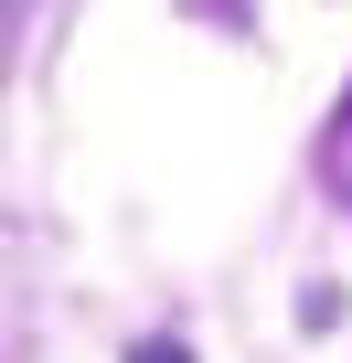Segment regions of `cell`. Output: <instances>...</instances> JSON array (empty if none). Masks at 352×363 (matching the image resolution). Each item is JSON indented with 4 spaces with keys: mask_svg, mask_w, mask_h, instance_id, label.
Instances as JSON below:
<instances>
[{
    "mask_svg": "<svg viewBox=\"0 0 352 363\" xmlns=\"http://www.w3.org/2000/svg\"><path fill=\"white\" fill-rule=\"evenodd\" d=\"M320 160H331V182H341V193H352V96H341V118H331V150H320Z\"/></svg>",
    "mask_w": 352,
    "mask_h": 363,
    "instance_id": "obj_1",
    "label": "cell"
},
{
    "mask_svg": "<svg viewBox=\"0 0 352 363\" xmlns=\"http://www.w3.org/2000/svg\"><path fill=\"white\" fill-rule=\"evenodd\" d=\"M128 363H193V352H182V342H139Z\"/></svg>",
    "mask_w": 352,
    "mask_h": 363,
    "instance_id": "obj_2",
    "label": "cell"
}]
</instances>
